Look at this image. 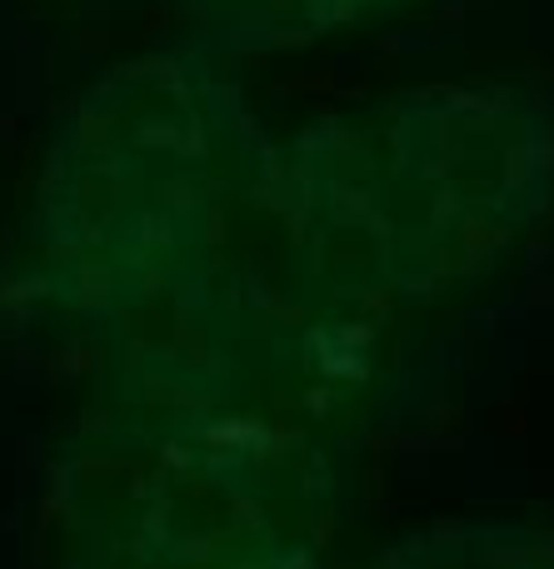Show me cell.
<instances>
[{"label":"cell","instance_id":"cell-1","mask_svg":"<svg viewBox=\"0 0 554 569\" xmlns=\"http://www.w3.org/2000/svg\"><path fill=\"white\" fill-rule=\"evenodd\" d=\"M260 200L325 300H430L495 270L554 206V116L510 86L380 96L270 150Z\"/></svg>","mask_w":554,"mask_h":569},{"label":"cell","instance_id":"cell-2","mask_svg":"<svg viewBox=\"0 0 554 569\" xmlns=\"http://www.w3.org/2000/svg\"><path fill=\"white\" fill-rule=\"evenodd\" d=\"M265 160L225 70L185 50L125 60L50 136L30 206L40 284L90 315L165 300L210 260Z\"/></svg>","mask_w":554,"mask_h":569},{"label":"cell","instance_id":"cell-3","mask_svg":"<svg viewBox=\"0 0 554 569\" xmlns=\"http://www.w3.org/2000/svg\"><path fill=\"white\" fill-rule=\"evenodd\" d=\"M330 495L300 430L175 395L90 425L56 505L70 569H320Z\"/></svg>","mask_w":554,"mask_h":569},{"label":"cell","instance_id":"cell-4","mask_svg":"<svg viewBox=\"0 0 554 569\" xmlns=\"http://www.w3.org/2000/svg\"><path fill=\"white\" fill-rule=\"evenodd\" d=\"M365 569H554V525L450 520L400 535Z\"/></svg>","mask_w":554,"mask_h":569},{"label":"cell","instance_id":"cell-5","mask_svg":"<svg viewBox=\"0 0 554 569\" xmlns=\"http://www.w3.org/2000/svg\"><path fill=\"white\" fill-rule=\"evenodd\" d=\"M390 6H400V0H185L200 30H210L235 50L305 46V40L360 26Z\"/></svg>","mask_w":554,"mask_h":569}]
</instances>
